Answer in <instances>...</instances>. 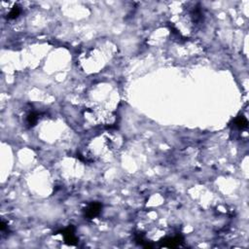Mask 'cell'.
<instances>
[{
    "label": "cell",
    "mask_w": 249,
    "mask_h": 249,
    "mask_svg": "<svg viewBox=\"0 0 249 249\" xmlns=\"http://www.w3.org/2000/svg\"><path fill=\"white\" fill-rule=\"evenodd\" d=\"M118 146V140L113 135L100 134L92 138L85 146L82 156L87 161H96L111 156Z\"/></svg>",
    "instance_id": "obj_1"
},
{
    "label": "cell",
    "mask_w": 249,
    "mask_h": 249,
    "mask_svg": "<svg viewBox=\"0 0 249 249\" xmlns=\"http://www.w3.org/2000/svg\"><path fill=\"white\" fill-rule=\"evenodd\" d=\"M101 211V204L97 203V202H93L91 204H89L86 209H85V216L87 218L92 219L96 216L99 215Z\"/></svg>",
    "instance_id": "obj_2"
}]
</instances>
